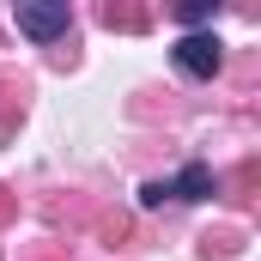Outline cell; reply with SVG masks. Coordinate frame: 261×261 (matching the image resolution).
<instances>
[{
	"label": "cell",
	"instance_id": "6da1fadb",
	"mask_svg": "<svg viewBox=\"0 0 261 261\" xmlns=\"http://www.w3.org/2000/svg\"><path fill=\"white\" fill-rule=\"evenodd\" d=\"M12 18L31 43H55L67 31V18H73V6L67 0H12Z\"/></svg>",
	"mask_w": 261,
	"mask_h": 261
},
{
	"label": "cell",
	"instance_id": "7a4b0ae2",
	"mask_svg": "<svg viewBox=\"0 0 261 261\" xmlns=\"http://www.w3.org/2000/svg\"><path fill=\"white\" fill-rule=\"evenodd\" d=\"M170 61L182 67L189 79H213V73L225 67V43H219L213 31H189V37H182V43L170 49Z\"/></svg>",
	"mask_w": 261,
	"mask_h": 261
},
{
	"label": "cell",
	"instance_id": "3957f363",
	"mask_svg": "<svg viewBox=\"0 0 261 261\" xmlns=\"http://www.w3.org/2000/svg\"><path fill=\"white\" fill-rule=\"evenodd\" d=\"M213 189H219V182H213V170H206V164H182V170L164 182V200H206Z\"/></svg>",
	"mask_w": 261,
	"mask_h": 261
},
{
	"label": "cell",
	"instance_id": "277c9868",
	"mask_svg": "<svg viewBox=\"0 0 261 261\" xmlns=\"http://www.w3.org/2000/svg\"><path fill=\"white\" fill-rule=\"evenodd\" d=\"M170 12H176L182 24H206V18L219 12V0H170Z\"/></svg>",
	"mask_w": 261,
	"mask_h": 261
}]
</instances>
